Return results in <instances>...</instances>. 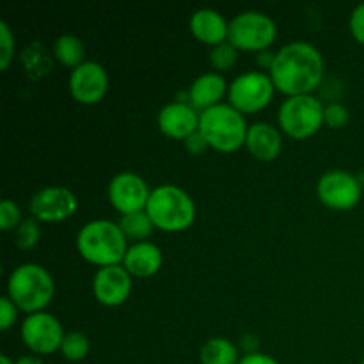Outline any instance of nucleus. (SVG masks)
I'll return each mask as SVG.
<instances>
[{"instance_id":"1","label":"nucleus","mask_w":364,"mask_h":364,"mask_svg":"<svg viewBox=\"0 0 364 364\" xmlns=\"http://www.w3.org/2000/svg\"><path fill=\"white\" fill-rule=\"evenodd\" d=\"M323 59L318 50L304 41L284 45L274 55L270 78L281 92L290 96L308 95L322 82Z\"/></svg>"},{"instance_id":"2","label":"nucleus","mask_w":364,"mask_h":364,"mask_svg":"<svg viewBox=\"0 0 364 364\" xmlns=\"http://www.w3.org/2000/svg\"><path fill=\"white\" fill-rule=\"evenodd\" d=\"M77 247L87 262L102 267L119 265L128 251L127 237L119 224L103 219L87 223L78 231Z\"/></svg>"},{"instance_id":"3","label":"nucleus","mask_w":364,"mask_h":364,"mask_svg":"<svg viewBox=\"0 0 364 364\" xmlns=\"http://www.w3.org/2000/svg\"><path fill=\"white\" fill-rule=\"evenodd\" d=\"M249 127L235 107L219 103L203 110L199 116V132L210 146L219 151H235L247 139Z\"/></svg>"},{"instance_id":"4","label":"nucleus","mask_w":364,"mask_h":364,"mask_svg":"<svg viewBox=\"0 0 364 364\" xmlns=\"http://www.w3.org/2000/svg\"><path fill=\"white\" fill-rule=\"evenodd\" d=\"M146 213L164 231H183L194 223L196 208L191 196L174 185H160L149 194Z\"/></svg>"},{"instance_id":"5","label":"nucleus","mask_w":364,"mask_h":364,"mask_svg":"<svg viewBox=\"0 0 364 364\" xmlns=\"http://www.w3.org/2000/svg\"><path fill=\"white\" fill-rule=\"evenodd\" d=\"M53 279L43 267L25 263L11 272L7 281L9 299L16 308L27 313H39L53 297Z\"/></svg>"},{"instance_id":"6","label":"nucleus","mask_w":364,"mask_h":364,"mask_svg":"<svg viewBox=\"0 0 364 364\" xmlns=\"http://www.w3.org/2000/svg\"><path fill=\"white\" fill-rule=\"evenodd\" d=\"M323 112L326 107L313 96H290L279 109V124L291 137L306 139L322 127Z\"/></svg>"},{"instance_id":"7","label":"nucleus","mask_w":364,"mask_h":364,"mask_svg":"<svg viewBox=\"0 0 364 364\" xmlns=\"http://www.w3.org/2000/svg\"><path fill=\"white\" fill-rule=\"evenodd\" d=\"M276 34L272 18L258 11H245L231 20L228 39L237 50H265L276 39Z\"/></svg>"},{"instance_id":"8","label":"nucleus","mask_w":364,"mask_h":364,"mask_svg":"<svg viewBox=\"0 0 364 364\" xmlns=\"http://www.w3.org/2000/svg\"><path fill=\"white\" fill-rule=\"evenodd\" d=\"M274 82L262 71H247L235 78L230 85L231 107L238 112H256L270 102L274 95Z\"/></svg>"},{"instance_id":"9","label":"nucleus","mask_w":364,"mask_h":364,"mask_svg":"<svg viewBox=\"0 0 364 364\" xmlns=\"http://www.w3.org/2000/svg\"><path fill=\"white\" fill-rule=\"evenodd\" d=\"M64 336L60 322L48 313H32L21 323V340L34 354H53L60 348Z\"/></svg>"},{"instance_id":"10","label":"nucleus","mask_w":364,"mask_h":364,"mask_svg":"<svg viewBox=\"0 0 364 364\" xmlns=\"http://www.w3.org/2000/svg\"><path fill=\"white\" fill-rule=\"evenodd\" d=\"M363 185L359 178L347 171L334 169L323 174L318 181V198L323 205L334 210H350L359 203Z\"/></svg>"},{"instance_id":"11","label":"nucleus","mask_w":364,"mask_h":364,"mask_svg":"<svg viewBox=\"0 0 364 364\" xmlns=\"http://www.w3.org/2000/svg\"><path fill=\"white\" fill-rule=\"evenodd\" d=\"M151 192L141 176L134 173H119L109 183V199L121 213L141 212L146 208Z\"/></svg>"},{"instance_id":"12","label":"nucleus","mask_w":364,"mask_h":364,"mask_svg":"<svg viewBox=\"0 0 364 364\" xmlns=\"http://www.w3.org/2000/svg\"><path fill=\"white\" fill-rule=\"evenodd\" d=\"M77 212V198L66 187H46L31 199V213L45 223H57Z\"/></svg>"},{"instance_id":"13","label":"nucleus","mask_w":364,"mask_h":364,"mask_svg":"<svg viewBox=\"0 0 364 364\" xmlns=\"http://www.w3.org/2000/svg\"><path fill=\"white\" fill-rule=\"evenodd\" d=\"M109 78L102 64L95 60H85L80 66L71 71L70 77V91L77 102L91 105L100 102L107 92Z\"/></svg>"},{"instance_id":"14","label":"nucleus","mask_w":364,"mask_h":364,"mask_svg":"<svg viewBox=\"0 0 364 364\" xmlns=\"http://www.w3.org/2000/svg\"><path fill=\"white\" fill-rule=\"evenodd\" d=\"M96 299L105 306H119L128 299L132 290L130 272L119 265L102 267L92 281Z\"/></svg>"},{"instance_id":"15","label":"nucleus","mask_w":364,"mask_h":364,"mask_svg":"<svg viewBox=\"0 0 364 364\" xmlns=\"http://www.w3.org/2000/svg\"><path fill=\"white\" fill-rule=\"evenodd\" d=\"M159 127L169 137L187 139L199 130V116L187 103H167L159 114Z\"/></svg>"},{"instance_id":"16","label":"nucleus","mask_w":364,"mask_h":364,"mask_svg":"<svg viewBox=\"0 0 364 364\" xmlns=\"http://www.w3.org/2000/svg\"><path fill=\"white\" fill-rule=\"evenodd\" d=\"M123 263L132 276L149 277L162 267V251L149 242H137L128 247Z\"/></svg>"},{"instance_id":"17","label":"nucleus","mask_w":364,"mask_h":364,"mask_svg":"<svg viewBox=\"0 0 364 364\" xmlns=\"http://www.w3.org/2000/svg\"><path fill=\"white\" fill-rule=\"evenodd\" d=\"M192 34L203 43L208 45H220L228 38L230 25L226 23L224 16L215 9H199L191 18Z\"/></svg>"},{"instance_id":"18","label":"nucleus","mask_w":364,"mask_h":364,"mask_svg":"<svg viewBox=\"0 0 364 364\" xmlns=\"http://www.w3.org/2000/svg\"><path fill=\"white\" fill-rule=\"evenodd\" d=\"M281 134L269 123H255L249 127L247 144L249 151L259 160H274L281 151Z\"/></svg>"},{"instance_id":"19","label":"nucleus","mask_w":364,"mask_h":364,"mask_svg":"<svg viewBox=\"0 0 364 364\" xmlns=\"http://www.w3.org/2000/svg\"><path fill=\"white\" fill-rule=\"evenodd\" d=\"M226 95V80L219 73H205L194 80L191 87V100L198 109H210L219 105Z\"/></svg>"},{"instance_id":"20","label":"nucleus","mask_w":364,"mask_h":364,"mask_svg":"<svg viewBox=\"0 0 364 364\" xmlns=\"http://www.w3.org/2000/svg\"><path fill=\"white\" fill-rule=\"evenodd\" d=\"M203 364H238V350L226 338H212L206 341L199 354Z\"/></svg>"},{"instance_id":"21","label":"nucleus","mask_w":364,"mask_h":364,"mask_svg":"<svg viewBox=\"0 0 364 364\" xmlns=\"http://www.w3.org/2000/svg\"><path fill=\"white\" fill-rule=\"evenodd\" d=\"M53 52H55L57 59L63 64H66V66L77 68L84 63V43L80 41V38L73 34H64L57 38L55 45H53Z\"/></svg>"},{"instance_id":"22","label":"nucleus","mask_w":364,"mask_h":364,"mask_svg":"<svg viewBox=\"0 0 364 364\" xmlns=\"http://www.w3.org/2000/svg\"><path fill=\"white\" fill-rule=\"evenodd\" d=\"M119 228L123 230L124 237L134 238V240H144L151 235L153 220L146 212H134V213H124L119 220Z\"/></svg>"},{"instance_id":"23","label":"nucleus","mask_w":364,"mask_h":364,"mask_svg":"<svg viewBox=\"0 0 364 364\" xmlns=\"http://www.w3.org/2000/svg\"><path fill=\"white\" fill-rule=\"evenodd\" d=\"M60 352L68 361H82L89 352V340L82 333H68L64 336Z\"/></svg>"},{"instance_id":"24","label":"nucleus","mask_w":364,"mask_h":364,"mask_svg":"<svg viewBox=\"0 0 364 364\" xmlns=\"http://www.w3.org/2000/svg\"><path fill=\"white\" fill-rule=\"evenodd\" d=\"M39 237H41V230H39V224L34 219L21 220L20 226L14 231V242L20 249L34 247Z\"/></svg>"},{"instance_id":"25","label":"nucleus","mask_w":364,"mask_h":364,"mask_svg":"<svg viewBox=\"0 0 364 364\" xmlns=\"http://www.w3.org/2000/svg\"><path fill=\"white\" fill-rule=\"evenodd\" d=\"M237 48L231 43H220V45L213 46L212 53H210V63L217 70H228L237 63Z\"/></svg>"},{"instance_id":"26","label":"nucleus","mask_w":364,"mask_h":364,"mask_svg":"<svg viewBox=\"0 0 364 364\" xmlns=\"http://www.w3.org/2000/svg\"><path fill=\"white\" fill-rule=\"evenodd\" d=\"M14 53V38L11 34V28L6 21H0V68L6 70L9 66Z\"/></svg>"},{"instance_id":"27","label":"nucleus","mask_w":364,"mask_h":364,"mask_svg":"<svg viewBox=\"0 0 364 364\" xmlns=\"http://www.w3.org/2000/svg\"><path fill=\"white\" fill-rule=\"evenodd\" d=\"M0 226L4 231L20 226V208L11 199H4L0 205Z\"/></svg>"},{"instance_id":"28","label":"nucleus","mask_w":364,"mask_h":364,"mask_svg":"<svg viewBox=\"0 0 364 364\" xmlns=\"http://www.w3.org/2000/svg\"><path fill=\"white\" fill-rule=\"evenodd\" d=\"M348 121V110L340 103H331L326 107L323 112V123L331 128H341L345 127Z\"/></svg>"},{"instance_id":"29","label":"nucleus","mask_w":364,"mask_h":364,"mask_svg":"<svg viewBox=\"0 0 364 364\" xmlns=\"http://www.w3.org/2000/svg\"><path fill=\"white\" fill-rule=\"evenodd\" d=\"M16 320V306L9 297L0 299V329L7 331Z\"/></svg>"},{"instance_id":"30","label":"nucleus","mask_w":364,"mask_h":364,"mask_svg":"<svg viewBox=\"0 0 364 364\" xmlns=\"http://www.w3.org/2000/svg\"><path fill=\"white\" fill-rule=\"evenodd\" d=\"M350 31L352 36H354L361 45H364V2L359 4V6L352 11Z\"/></svg>"},{"instance_id":"31","label":"nucleus","mask_w":364,"mask_h":364,"mask_svg":"<svg viewBox=\"0 0 364 364\" xmlns=\"http://www.w3.org/2000/svg\"><path fill=\"white\" fill-rule=\"evenodd\" d=\"M208 142H206V139L203 137L201 132H196V134H192L191 137L185 139V148L188 149V151L192 153V155H199V153L205 151L206 148H208Z\"/></svg>"},{"instance_id":"32","label":"nucleus","mask_w":364,"mask_h":364,"mask_svg":"<svg viewBox=\"0 0 364 364\" xmlns=\"http://www.w3.org/2000/svg\"><path fill=\"white\" fill-rule=\"evenodd\" d=\"M238 364H279V363H277L274 358H270V355L262 354V352H251V354H247L245 358H242Z\"/></svg>"},{"instance_id":"33","label":"nucleus","mask_w":364,"mask_h":364,"mask_svg":"<svg viewBox=\"0 0 364 364\" xmlns=\"http://www.w3.org/2000/svg\"><path fill=\"white\" fill-rule=\"evenodd\" d=\"M16 364H43V359H39L38 355H23L18 359Z\"/></svg>"},{"instance_id":"34","label":"nucleus","mask_w":364,"mask_h":364,"mask_svg":"<svg viewBox=\"0 0 364 364\" xmlns=\"http://www.w3.org/2000/svg\"><path fill=\"white\" fill-rule=\"evenodd\" d=\"M0 364H16V363L11 361V359L7 358V355H0Z\"/></svg>"},{"instance_id":"35","label":"nucleus","mask_w":364,"mask_h":364,"mask_svg":"<svg viewBox=\"0 0 364 364\" xmlns=\"http://www.w3.org/2000/svg\"><path fill=\"white\" fill-rule=\"evenodd\" d=\"M361 364H364V359H363V363H361Z\"/></svg>"}]
</instances>
